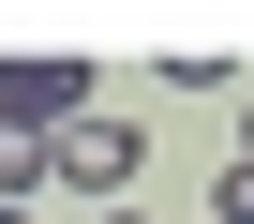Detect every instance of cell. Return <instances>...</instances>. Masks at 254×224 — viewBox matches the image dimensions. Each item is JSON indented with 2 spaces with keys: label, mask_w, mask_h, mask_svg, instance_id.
Wrapping results in <instances>:
<instances>
[{
  "label": "cell",
  "mask_w": 254,
  "mask_h": 224,
  "mask_svg": "<svg viewBox=\"0 0 254 224\" xmlns=\"http://www.w3.org/2000/svg\"><path fill=\"white\" fill-rule=\"evenodd\" d=\"M135 165H150V135H135V120H105V105L45 150V179H60V194H135Z\"/></svg>",
  "instance_id": "6da1fadb"
},
{
  "label": "cell",
  "mask_w": 254,
  "mask_h": 224,
  "mask_svg": "<svg viewBox=\"0 0 254 224\" xmlns=\"http://www.w3.org/2000/svg\"><path fill=\"white\" fill-rule=\"evenodd\" d=\"M0 120H30L45 150L90 120V60H15V75H0Z\"/></svg>",
  "instance_id": "7a4b0ae2"
},
{
  "label": "cell",
  "mask_w": 254,
  "mask_h": 224,
  "mask_svg": "<svg viewBox=\"0 0 254 224\" xmlns=\"http://www.w3.org/2000/svg\"><path fill=\"white\" fill-rule=\"evenodd\" d=\"M30 194H45V135H30V120H0V209H30Z\"/></svg>",
  "instance_id": "3957f363"
},
{
  "label": "cell",
  "mask_w": 254,
  "mask_h": 224,
  "mask_svg": "<svg viewBox=\"0 0 254 224\" xmlns=\"http://www.w3.org/2000/svg\"><path fill=\"white\" fill-rule=\"evenodd\" d=\"M209 224H254V165H224V194H209Z\"/></svg>",
  "instance_id": "277c9868"
},
{
  "label": "cell",
  "mask_w": 254,
  "mask_h": 224,
  "mask_svg": "<svg viewBox=\"0 0 254 224\" xmlns=\"http://www.w3.org/2000/svg\"><path fill=\"white\" fill-rule=\"evenodd\" d=\"M0 224H45V209H0Z\"/></svg>",
  "instance_id": "5b68a950"
},
{
  "label": "cell",
  "mask_w": 254,
  "mask_h": 224,
  "mask_svg": "<svg viewBox=\"0 0 254 224\" xmlns=\"http://www.w3.org/2000/svg\"><path fill=\"white\" fill-rule=\"evenodd\" d=\"M105 224H150V209H105Z\"/></svg>",
  "instance_id": "8992f818"
},
{
  "label": "cell",
  "mask_w": 254,
  "mask_h": 224,
  "mask_svg": "<svg viewBox=\"0 0 254 224\" xmlns=\"http://www.w3.org/2000/svg\"><path fill=\"white\" fill-rule=\"evenodd\" d=\"M239 165H254V120H239Z\"/></svg>",
  "instance_id": "52a82bcc"
}]
</instances>
